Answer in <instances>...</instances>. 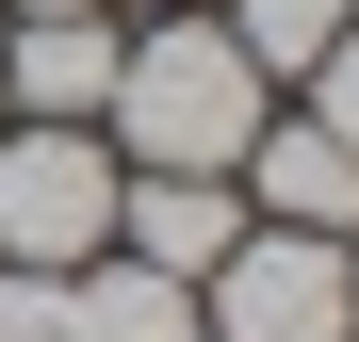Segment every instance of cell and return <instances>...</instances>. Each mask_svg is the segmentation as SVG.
<instances>
[{
	"label": "cell",
	"mask_w": 359,
	"mask_h": 342,
	"mask_svg": "<svg viewBox=\"0 0 359 342\" xmlns=\"http://www.w3.org/2000/svg\"><path fill=\"white\" fill-rule=\"evenodd\" d=\"M98 131H131V163H147V180H229V163L262 147V66H245L212 17H163L147 49H114Z\"/></svg>",
	"instance_id": "6da1fadb"
},
{
	"label": "cell",
	"mask_w": 359,
	"mask_h": 342,
	"mask_svg": "<svg viewBox=\"0 0 359 342\" xmlns=\"http://www.w3.org/2000/svg\"><path fill=\"white\" fill-rule=\"evenodd\" d=\"M212 342H359V261L327 228H245L212 261Z\"/></svg>",
	"instance_id": "7a4b0ae2"
},
{
	"label": "cell",
	"mask_w": 359,
	"mask_h": 342,
	"mask_svg": "<svg viewBox=\"0 0 359 342\" xmlns=\"http://www.w3.org/2000/svg\"><path fill=\"white\" fill-rule=\"evenodd\" d=\"M82 245H114V147L98 131H0V261H33V277H66Z\"/></svg>",
	"instance_id": "3957f363"
},
{
	"label": "cell",
	"mask_w": 359,
	"mask_h": 342,
	"mask_svg": "<svg viewBox=\"0 0 359 342\" xmlns=\"http://www.w3.org/2000/svg\"><path fill=\"white\" fill-rule=\"evenodd\" d=\"M245 180H262V228H327V245H359V147L327 131V114H262Z\"/></svg>",
	"instance_id": "277c9868"
},
{
	"label": "cell",
	"mask_w": 359,
	"mask_h": 342,
	"mask_svg": "<svg viewBox=\"0 0 359 342\" xmlns=\"http://www.w3.org/2000/svg\"><path fill=\"white\" fill-rule=\"evenodd\" d=\"M114 228H131V261H147V277H180V294H196V277L245 245L262 212L229 196V180H114Z\"/></svg>",
	"instance_id": "5b68a950"
},
{
	"label": "cell",
	"mask_w": 359,
	"mask_h": 342,
	"mask_svg": "<svg viewBox=\"0 0 359 342\" xmlns=\"http://www.w3.org/2000/svg\"><path fill=\"white\" fill-rule=\"evenodd\" d=\"M98 98H114V33L98 17H33L0 49V114H33V131H98Z\"/></svg>",
	"instance_id": "8992f818"
},
{
	"label": "cell",
	"mask_w": 359,
	"mask_h": 342,
	"mask_svg": "<svg viewBox=\"0 0 359 342\" xmlns=\"http://www.w3.org/2000/svg\"><path fill=\"white\" fill-rule=\"evenodd\" d=\"M343 17H359V0H229V49H245L262 82H311L343 49Z\"/></svg>",
	"instance_id": "52a82bcc"
},
{
	"label": "cell",
	"mask_w": 359,
	"mask_h": 342,
	"mask_svg": "<svg viewBox=\"0 0 359 342\" xmlns=\"http://www.w3.org/2000/svg\"><path fill=\"white\" fill-rule=\"evenodd\" d=\"M311 114H327V131L359 147V17H343V49H327V66H311Z\"/></svg>",
	"instance_id": "ba28073f"
},
{
	"label": "cell",
	"mask_w": 359,
	"mask_h": 342,
	"mask_svg": "<svg viewBox=\"0 0 359 342\" xmlns=\"http://www.w3.org/2000/svg\"><path fill=\"white\" fill-rule=\"evenodd\" d=\"M17 17H98V0H17Z\"/></svg>",
	"instance_id": "9c48e42d"
},
{
	"label": "cell",
	"mask_w": 359,
	"mask_h": 342,
	"mask_svg": "<svg viewBox=\"0 0 359 342\" xmlns=\"http://www.w3.org/2000/svg\"><path fill=\"white\" fill-rule=\"evenodd\" d=\"M0 131H17V114H0Z\"/></svg>",
	"instance_id": "30bf717a"
},
{
	"label": "cell",
	"mask_w": 359,
	"mask_h": 342,
	"mask_svg": "<svg viewBox=\"0 0 359 342\" xmlns=\"http://www.w3.org/2000/svg\"><path fill=\"white\" fill-rule=\"evenodd\" d=\"M0 342H17V326H0Z\"/></svg>",
	"instance_id": "8fae6325"
}]
</instances>
